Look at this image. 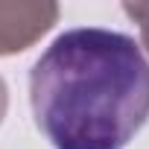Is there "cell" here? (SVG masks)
I'll return each mask as SVG.
<instances>
[{"label":"cell","instance_id":"cell-3","mask_svg":"<svg viewBox=\"0 0 149 149\" xmlns=\"http://www.w3.org/2000/svg\"><path fill=\"white\" fill-rule=\"evenodd\" d=\"M126 9V15L129 18H134L137 21V26H140V38H143V44H146V50H149V3H129V6H123Z\"/></svg>","mask_w":149,"mask_h":149},{"label":"cell","instance_id":"cell-1","mask_svg":"<svg viewBox=\"0 0 149 149\" xmlns=\"http://www.w3.org/2000/svg\"><path fill=\"white\" fill-rule=\"evenodd\" d=\"M29 102L56 149H123L149 117V61L132 35L67 29L32 64Z\"/></svg>","mask_w":149,"mask_h":149},{"label":"cell","instance_id":"cell-4","mask_svg":"<svg viewBox=\"0 0 149 149\" xmlns=\"http://www.w3.org/2000/svg\"><path fill=\"white\" fill-rule=\"evenodd\" d=\"M6 105H9V97H6V82L0 79V120H3V114H6Z\"/></svg>","mask_w":149,"mask_h":149},{"label":"cell","instance_id":"cell-2","mask_svg":"<svg viewBox=\"0 0 149 149\" xmlns=\"http://www.w3.org/2000/svg\"><path fill=\"white\" fill-rule=\"evenodd\" d=\"M58 21L56 3H0V56H15L35 44Z\"/></svg>","mask_w":149,"mask_h":149}]
</instances>
